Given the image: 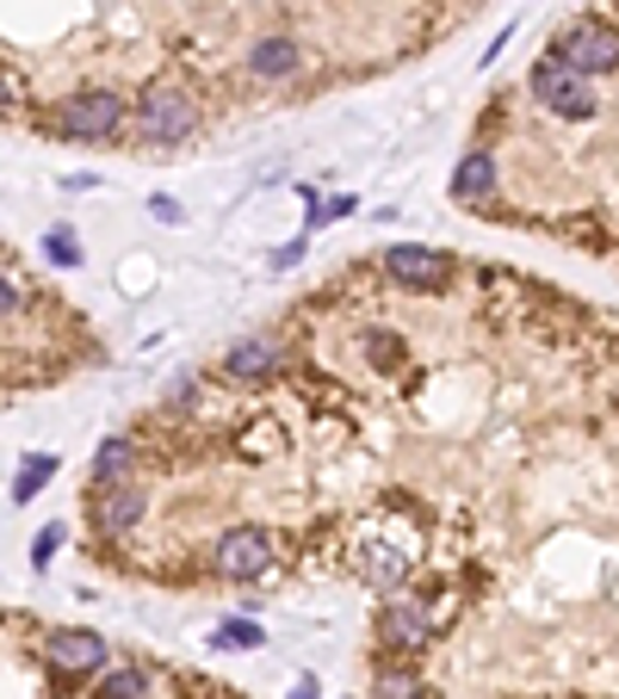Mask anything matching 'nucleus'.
I'll list each match as a JSON object with an SVG mask.
<instances>
[{"instance_id": "nucleus-26", "label": "nucleus", "mask_w": 619, "mask_h": 699, "mask_svg": "<svg viewBox=\"0 0 619 699\" xmlns=\"http://www.w3.org/2000/svg\"><path fill=\"white\" fill-rule=\"evenodd\" d=\"M7 112H13V81L0 75V118H7Z\"/></svg>"}, {"instance_id": "nucleus-10", "label": "nucleus", "mask_w": 619, "mask_h": 699, "mask_svg": "<svg viewBox=\"0 0 619 699\" xmlns=\"http://www.w3.org/2000/svg\"><path fill=\"white\" fill-rule=\"evenodd\" d=\"M304 69V44L298 38H260L248 44V75L254 81H291Z\"/></svg>"}, {"instance_id": "nucleus-13", "label": "nucleus", "mask_w": 619, "mask_h": 699, "mask_svg": "<svg viewBox=\"0 0 619 699\" xmlns=\"http://www.w3.org/2000/svg\"><path fill=\"white\" fill-rule=\"evenodd\" d=\"M489 192H496V155L471 149L459 168H452V198H459V205H471V198H489Z\"/></svg>"}, {"instance_id": "nucleus-6", "label": "nucleus", "mask_w": 619, "mask_h": 699, "mask_svg": "<svg viewBox=\"0 0 619 699\" xmlns=\"http://www.w3.org/2000/svg\"><path fill=\"white\" fill-rule=\"evenodd\" d=\"M44 656L57 662L62 675H99L106 656H112V643L99 638V631H87V625H57L44 638Z\"/></svg>"}, {"instance_id": "nucleus-25", "label": "nucleus", "mask_w": 619, "mask_h": 699, "mask_svg": "<svg viewBox=\"0 0 619 699\" xmlns=\"http://www.w3.org/2000/svg\"><path fill=\"white\" fill-rule=\"evenodd\" d=\"M13 310H20V291H13V279H7V273H0V316H13Z\"/></svg>"}, {"instance_id": "nucleus-27", "label": "nucleus", "mask_w": 619, "mask_h": 699, "mask_svg": "<svg viewBox=\"0 0 619 699\" xmlns=\"http://www.w3.org/2000/svg\"><path fill=\"white\" fill-rule=\"evenodd\" d=\"M291 699H316V680L304 675V680H298V687H291Z\"/></svg>"}, {"instance_id": "nucleus-14", "label": "nucleus", "mask_w": 619, "mask_h": 699, "mask_svg": "<svg viewBox=\"0 0 619 699\" xmlns=\"http://www.w3.org/2000/svg\"><path fill=\"white\" fill-rule=\"evenodd\" d=\"M50 477H57V453H25L20 477H13V502H32Z\"/></svg>"}, {"instance_id": "nucleus-9", "label": "nucleus", "mask_w": 619, "mask_h": 699, "mask_svg": "<svg viewBox=\"0 0 619 699\" xmlns=\"http://www.w3.org/2000/svg\"><path fill=\"white\" fill-rule=\"evenodd\" d=\"M223 372H230V378H242V384L272 378V372H279V340H272V335H242V340H230V353H223Z\"/></svg>"}, {"instance_id": "nucleus-5", "label": "nucleus", "mask_w": 619, "mask_h": 699, "mask_svg": "<svg viewBox=\"0 0 619 699\" xmlns=\"http://www.w3.org/2000/svg\"><path fill=\"white\" fill-rule=\"evenodd\" d=\"M267 564H272V532L267 527H230L211 545V569L223 582H254Z\"/></svg>"}, {"instance_id": "nucleus-2", "label": "nucleus", "mask_w": 619, "mask_h": 699, "mask_svg": "<svg viewBox=\"0 0 619 699\" xmlns=\"http://www.w3.org/2000/svg\"><path fill=\"white\" fill-rule=\"evenodd\" d=\"M533 99H539L545 112L551 118H595V81L588 75H576V69H570V62H558V57H539L533 62Z\"/></svg>"}, {"instance_id": "nucleus-17", "label": "nucleus", "mask_w": 619, "mask_h": 699, "mask_svg": "<svg viewBox=\"0 0 619 699\" xmlns=\"http://www.w3.org/2000/svg\"><path fill=\"white\" fill-rule=\"evenodd\" d=\"M372 699H422V675H409V668H390V675H378Z\"/></svg>"}, {"instance_id": "nucleus-3", "label": "nucleus", "mask_w": 619, "mask_h": 699, "mask_svg": "<svg viewBox=\"0 0 619 699\" xmlns=\"http://www.w3.org/2000/svg\"><path fill=\"white\" fill-rule=\"evenodd\" d=\"M124 118H131V106L112 94V87H94V94H75L57 106V131L69 136V143H106V136L124 131Z\"/></svg>"}, {"instance_id": "nucleus-24", "label": "nucleus", "mask_w": 619, "mask_h": 699, "mask_svg": "<svg viewBox=\"0 0 619 699\" xmlns=\"http://www.w3.org/2000/svg\"><path fill=\"white\" fill-rule=\"evenodd\" d=\"M304 254H310V242H304V236H298V242H286V248H279V254H272V266L286 273V266H298V261H304Z\"/></svg>"}, {"instance_id": "nucleus-21", "label": "nucleus", "mask_w": 619, "mask_h": 699, "mask_svg": "<svg viewBox=\"0 0 619 699\" xmlns=\"http://www.w3.org/2000/svg\"><path fill=\"white\" fill-rule=\"evenodd\" d=\"M353 205H360V198H353V192H335V198H323V205L310 210V229H316V224H335V217H348Z\"/></svg>"}, {"instance_id": "nucleus-23", "label": "nucleus", "mask_w": 619, "mask_h": 699, "mask_svg": "<svg viewBox=\"0 0 619 699\" xmlns=\"http://www.w3.org/2000/svg\"><path fill=\"white\" fill-rule=\"evenodd\" d=\"M193 390H198V378H193V372H180L174 390H168V402H174V409H193Z\"/></svg>"}, {"instance_id": "nucleus-11", "label": "nucleus", "mask_w": 619, "mask_h": 699, "mask_svg": "<svg viewBox=\"0 0 619 699\" xmlns=\"http://www.w3.org/2000/svg\"><path fill=\"white\" fill-rule=\"evenodd\" d=\"M378 631H385V643H397V650H415V643H427V619H422V606L409 601V594L385 601V613H378Z\"/></svg>"}, {"instance_id": "nucleus-16", "label": "nucleus", "mask_w": 619, "mask_h": 699, "mask_svg": "<svg viewBox=\"0 0 619 699\" xmlns=\"http://www.w3.org/2000/svg\"><path fill=\"white\" fill-rule=\"evenodd\" d=\"M44 254H50V261H57L62 273H75V266H81V236H75L69 224L44 229Z\"/></svg>"}, {"instance_id": "nucleus-15", "label": "nucleus", "mask_w": 619, "mask_h": 699, "mask_svg": "<svg viewBox=\"0 0 619 699\" xmlns=\"http://www.w3.org/2000/svg\"><path fill=\"white\" fill-rule=\"evenodd\" d=\"M94 699H155V694H149V675H143V668H112V675H99Z\"/></svg>"}, {"instance_id": "nucleus-19", "label": "nucleus", "mask_w": 619, "mask_h": 699, "mask_svg": "<svg viewBox=\"0 0 619 699\" xmlns=\"http://www.w3.org/2000/svg\"><path fill=\"white\" fill-rule=\"evenodd\" d=\"M366 353L378 365H403V335H385V328H366Z\"/></svg>"}, {"instance_id": "nucleus-20", "label": "nucleus", "mask_w": 619, "mask_h": 699, "mask_svg": "<svg viewBox=\"0 0 619 699\" xmlns=\"http://www.w3.org/2000/svg\"><path fill=\"white\" fill-rule=\"evenodd\" d=\"M62 539H69V532H62L57 520H50V527H44L38 539H32V569H50V557L62 551Z\"/></svg>"}, {"instance_id": "nucleus-4", "label": "nucleus", "mask_w": 619, "mask_h": 699, "mask_svg": "<svg viewBox=\"0 0 619 699\" xmlns=\"http://www.w3.org/2000/svg\"><path fill=\"white\" fill-rule=\"evenodd\" d=\"M136 131H143V143H186V136L198 131V106L193 94H180V87H149V94L136 99Z\"/></svg>"}, {"instance_id": "nucleus-22", "label": "nucleus", "mask_w": 619, "mask_h": 699, "mask_svg": "<svg viewBox=\"0 0 619 699\" xmlns=\"http://www.w3.org/2000/svg\"><path fill=\"white\" fill-rule=\"evenodd\" d=\"M149 217H155V224H168V229H174V224H186V210H180V198H168V192H155V198H149Z\"/></svg>"}, {"instance_id": "nucleus-18", "label": "nucleus", "mask_w": 619, "mask_h": 699, "mask_svg": "<svg viewBox=\"0 0 619 699\" xmlns=\"http://www.w3.org/2000/svg\"><path fill=\"white\" fill-rule=\"evenodd\" d=\"M217 650H223V643H242V650H260V643H267V631H260V625L254 619H230V625H217Z\"/></svg>"}, {"instance_id": "nucleus-7", "label": "nucleus", "mask_w": 619, "mask_h": 699, "mask_svg": "<svg viewBox=\"0 0 619 699\" xmlns=\"http://www.w3.org/2000/svg\"><path fill=\"white\" fill-rule=\"evenodd\" d=\"M385 273L403 291H440L446 279H452V261H446L440 248H422V242H397L385 254Z\"/></svg>"}, {"instance_id": "nucleus-12", "label": "nucleus", "mask_w": 619, "mask_h": 699, "mask_svg": "<svg viewBox=\"0 0 619 699\" xmlns=\"http://www.w3.org/2000/svg\"><path fill=\"white\" fill-rule=\"evenodd\" d=\"M136 471V439L112 434V439H99V453H94V490H118V483H131Z\"/></svg>"}, {"instance_id": "nucleus-8", "label": "nucleus", "mask_w": 619, "mask_h": 699, "mask_svg": "<svg viewBox=\"0 0 619 699\" xmlns=\"http://www.w3.org/2000/svg\"><path fill=\"white\" fill-rule=\"evenodd\" d=\"M143 514H149V490H136V483L94 490V532H106V539H124Z\"/></svg>"}, {"instance_id": "nucleus-1", "label": "nucleus", "mask_w": 619, "mask_h": 699, "mask_svg": "<svg viewBox=\"0 0 619 699\" xmlns=\"http://www.w3.org/2000/svg\"><path fill=\"white\" fill-rule=\"evenodd\" d=\"M551 57L558 62H570L576 75H614L619 69V25H607V20H570L551 38Z\"/></svg>"}]
</instances>
